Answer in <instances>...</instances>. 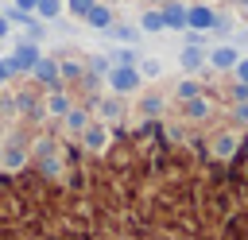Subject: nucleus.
I'll return each instance as SVG.
<instances>
[{
  "label": "nucleus",
  "instance_id": "nucleus-1",
  "mask_svg": "<svg viewBox=\"0 0 248 240\" xmlns=\"http://www.w3.org/2000/svg\"><path fill=\"white\" fill-rule=\"evenodd\" d=\"M108 85H112L116 93H132V89L140 85V70H136V66H116V70L108 74Z\"/></svg>",
  "mask_w": 248,
  "mask_h": 240
},
{
  "label": "nucleus",
  "instance_id": "nucleus-2",
  "mask_svg": "<svg viewBox=\"0 0 248 240\" xmlns=\"http://www.w3.org/2000/svg\"><path fill=\"white\" fill-rule=\"evenodd\" d=\"M217 23V15L205 8V4H198V8H186V27H194V31H209Z\"/></svg>",
  "mask_w": 248,
  "mask_h": 240
},
{
  "label": "nucleus",
  "instance_id": "nucleus-3",
  "mask_svg": "<svg viewBox=\"0 0 248 240\" xmlns=\"http://www.w3.org/2000/svg\"><path fill=\"white\" fill-rule=\"evenodd\" d=\"M35 62H39V46H31V43L16 46V54L8 58V66H12V70H35Z\"/></svg>",
  "mask_w": 248,
  "mask_h": 240
},
{
  "label": "nucleus",
  "instance_id": "nucleus-4",
  "mask_svg": "<svg viewBox=\"0 0 248 240\" xmlns=\"http://www.w3.org/2000/svg\"><path fill=\"white\" fill-rule=\"evenodd\" d=\"M85 23H89V27H101V31L112 27V12H108V4H93V8L85 12Z\"/></svg>",
  "mask_w": 248,
  "mask_h": 240
},
{
  "label": "nucleus",
  "instance_id": "nucleus-5",
  "mask_svg": "<svg viewBox=\"0 0 248 240\" xmlns=\"http://www.w3.org/2000/svg\"><path fill=\"white\" fill-rule=\"evenodd\" d=\"M163 27H186V8L182 4H167L163 8Z\"/></svg>",
  "mask_w": 248,
  "mask_h": 240
},
{
  "label": "nucleus",
  "instance_id": "nucleus-6",
  "mask_svg": "<svg viewBox=\"0 0 248 240\" xmlns=\"http://www.w3.org/2000/svg\"><path fill=\"white\" fill-rule=\"evenodd\" d=\"M209 62H213L217 70H232V66H236V50H232V46H217V50L209 54Z\"/></svg>",
  "mask_w": 248,
  "mask_h": 240
},
{
  "label": "nucleus",
  "instance_id": "nucleus-7",
  "mask_svg": "<svg viewBox=\"0 0 248 240\" xmlns=\"http://www.w3.org/2000/svg\"><path fill=\"white\" fill-rule=\"evenodd\" d=\"M35 77H39V81H54V77H58V66L46 62V58H39V62H35Z\"/></svg>",
  "mask_w": 248,
  "mask_h": 240
},
{
  "label": "nucleus",
  "instance_id": "nucleus-8",
  "mask_svg": "<svg viewBox=\"0 0 248 240\" xmlns=\"http://www.w3.org/2000/svg\"><path fill=\"white\" fill-rule=\"evenodd\" d=\"M202 58H205V54H202L198 46H186V50H182V70H198Z\"/></svg>",
  "mask_w": 248,
  "mask_h": 240
},
{
  "label": "nucleus",
  "instance_id": "nucleus-9",
  "mask_svg": "<svg viewBox=\"0 0 248 240\" xmlns=\"http://www.w3.org/2000/svg\"><path fill=\"white\" fill-rule=\"evenodd\" d=\"M213 151H217L221 159H229V155L236 151V135H217V143H213Z\"/></svg>",
  "mask_w": 248,
  "mask_h": 240
},
{
  "label": "nucleus",
  "instance_id": "nucleus-10",
  "mask_svg": "<svg viewBox=\"0 0 248 240\" xmlns=\"http://www.w3.org/2000/svg\"><path fill=\"white\" fill-rule=\"evenodd\" d=\"M205 112H209V105H205L202 97H190V101H186V116H194V120H202Z\"/></svg>",
  "mask_w": 248,
  "mask_h": 240
},
{
  "label": "nucleus",
  "instance_id": "nucleus-11",
  "mask_svg": "<svg viewBox=\"0 0 248 240\" xmlns=\"http://www.w3.org/2000/svg\"><path fill=\"white\" fill-rule=\"evenodd\" d=\"M85 147H105V128H101V124L85 128Z\"/></svg>",
  "mask_w": 248,
  "mask_h": 240
},
{
  "label": "nucleus",
  "instance_id": "nucleus-12",
  "mask_svg": "<svg viewBox=\"0 0 248 240\" xmlns=\"http://www.w3.org/2000/svg\"><path fill=\"white\" fill-rule=\"evenodd\" d=\"M58 8H62V0H39V4H35V12H39L43 19H54Z\"/></svg>",
  "mask_w": 248,
  "mask_h": 240
},
{
  "label": "nucleus",
  "instance_id": "nucleus-13",
  "mask_svg": "<svg viewBox=\"0 0 248 240\" xmlns=\"http://www.w3.org/2000/svg\"><path fill=\"white\" fill-rule=\"evenodd\" d=\"M140 27H143V31H163V12H147V15L140 19Z\"/></svg>",
  "mask_w": 248,
  "mask_h": 240
},
{
  "label": "nucleus",
  "instance_id": "nucleus-14",
  "mask_svg": "<svg viewBox=\"0 0 248 240\" xmlns=\"http://www.w3.org/2000/svg\"><path fill=\"white\" fill-rule=\"evenodd\" d=\"M50 112H58V116H66V112H70V101H66V93H54V97H50Z\"/></svg>",
  "mask_w": 248,
  "mask_h": 240
},
{
  "label": "nucleus",
  "instance_id": "nucleus-15",
  "mask_svg": "<svg viewBox=\"0 0 248 240\" xmlns=\"http://www.w3.org/2000/svg\"><path fill=\"white\" fill-rule=\"evenodd\" d=\"M159 74H163V66H159L155 58H147V62H143V70H140V77H159Z\"/></svg>",
  "mask_w": 248,
  "mask_h": 240
},
{
  "label": "nucleus",
  "instance_id": "nucleus-16",
  "mask_svg": "<svg viewBox=\"0 0 248 240\" xmlns=\"http://www.w3.org/2000/svg\"><path fill=\"white\" fill-rule=\"evenodd\" d=\"M66 124L78 132V128H85V124H89V116H85V112H66Z\"/></svg>",
  "mask_w": 248,
  "mask_h": 240
},
{
  "label": "nucleus",
  "instance_id": "nucleus-17",
  "mask_svg": "<svg viewBox=\"0 0 248 240\" xmlns=\"http://www.w3.org/2000/svg\"><path fill=\"white\" fill-rule=\"evenodd\" d=\"M105 31H112L116 39H124V43H132L136 39V27H105Z\"/></svg>",
  "mask_w": 248,
  "mask_h": 240
},
{
  "label": "nucleus",
  "instance_id": "nucleus-18",
  "mask_svg": "<svg viewBox=\"0 0 248 240\" xmlns=\"http://www.w3.org/2000/svg\"><path fill=\"white\" fill-rule=\"evenodd\" d=\"M178 97H182V101L198 97V85H194V81H182V85H178Z\"/></svg>",
  "mask_w": 248,
  "mask_h": 240
},
{
  "label": "nucleus",
  "instance_id": "nucleus-19",
  "mask_svg": "<svg viewBox=\"0 0 248 240\" xmlns=\"http://www.w3.org/2000/svg\"><path fill=\"white\" fill-rule=\"evenodd\" d=\"M89 8H93V0H70V12H74V15H85Z\"/></svg>",
  "mask_w": 248,
  "mask_h": 240
},
{
  "label": "nucleus",
  "instance_id": "nucleus-20",
  "mask_svg": "<svg viewBox=\"0 0 248 240\" xmlns=\"http://www.w3.org/2000/svg\"><path fill=\"white\" fill-rule=\"evenodd\" d=\"M236 77L240 85H248V58H236Z\"/></svg>",
  "mask_w": 248,
  "mask_h": 240
},
{
  "label": "nucleus",
  "instance_id": "nucleus-21",
  "mask_svg": "<svg viewBox=\"0 0 248 240\" xmlns=\"http://www.w3.org/2000/svg\"><path fill=\"white\" fill-rule=\"evenodd\" d=\"M58 70H62V74H66V77H78V74H81V66H78V62H62V66H58Z\"/></svg>",
  "mask_w": 248,
  "mask_h": 240
},
{
  "label": "nucleus",
  "instance_id": "nucleus-22",
  "mask_svg": "<svg viewBox=\"0 0 248 240\" xmlns=\"http://www.w3.org/2000/svg\"><path fill=\"white\" fill-rule=\"evenodd\" d=\"M23 163V151H8V166H19Z\"/></svg>",
  "mask_w": 248,
  "mask_h": 240
},
{
  "label": "nucleus",
  "instance_id": "nucleus-23",
  "mask_svg": "<svg viewBox=\"0 0 248 240\" xmlns=\"http://www.w3.org/2000/svg\"><path fill=\"white\" fill-rule=\"evenodd\" d=\"M35 4H39V0H16V8H19V12H35Z\"/></svg>",
  "mask_w": 248,
  "mask_h": 240
},
{
  "label": "nucleus",
  "instance_id": "nucleus-24",
  "mask_svg": "<svg viewBox=\"0 0 248 240\" xmlns=\"http://www.w3.org/2000/svg\"><path fill=\"white\" fill-rule=\"evenodd\" d=\"M8 74H12V66H8V62H0V85L8 81Z\"/></svg>",
  "mask_w": 248,
  "mask_h": 240
},
{
  "label": "nucleus",
  "instance_id": "nucleus-25",
  "mask_svg": "<svg viewBox=\"0 0 248 240\" xmlns=\"http://www.w3.org/2000/svg\"><path fill=\"white\" fill-rule=\"evenodd\" d=\"M236 116H240V120H248V105H244V101L236 105Z\"/></svg>",
  "mask_w": 248,
  "mask_h": 240
},
{
  "label": "nucleus",
  "instance_id": "nucleus-26",
  "mask_svg": "<svg viewBox=\"0 0 248 240\" xmlns=\"http://www.w3.org/2000/svg\"><path fill=\"white\" fill-rule=\"evenodd\" d=\"M4 35H8V19H0V39H4Z\"/></svg>",
  "mask_w": 248,
  "mask_h": 240
},
{
  "label": "nucleus",
  "instance_id": "nucleus-27",
  "mask_svg": "<svg viewBox=\"0 0 248 240\" xmlns=\"http://www.w3.org/2000/svg\"><path fill=\"white\" fill-rule=\"evenodd\" d=\"M236 4H240V8H248V0H236Z\"/></svg>",
  "mask_w": 248,
  "mask_h": 240
},
{
  "label": "nucleus",
  "instance_id": "nucleus-28",
  "mask_svg": "<svg viewBox=\"0 0 248 240\" xmlns=\"http://www.w3.org/2000/svg\"><path fill=\"white\" fill-rule=\"evenodd\" d=\"M0 159H4V147H0Z\"/></svg>",
  "mask_w": 248,
  "mask_h": 240
},
{
  "label": "nucleus",
  "instance_id": "nucleus-29",
  "mask_svg": "<svg viewBox=\"0 0 248 240\" xmlns=\"http://www.w3.org/2000/svg\"><path fill=\"white\" fill-rule=\"evenodd\" d=\"M151 4H159V0H151Z\"/></svg>",
  "mask_w": 248,
  "mask_h": 240
}]
</instances>
